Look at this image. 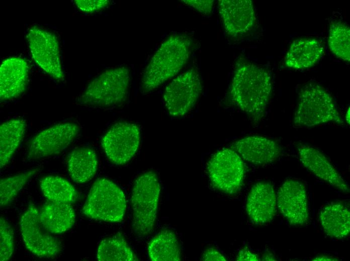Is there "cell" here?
I'll use <instances>...</instances> for the list:
<instances>
[{
	"instance_id": "obj_34",
	"label": "cell",
	"mask_w": 350,
	"mask_h": 261,
	"mask_svg": "<svg viewBox=\"0 0 350 261\" xmlns=\"http://www.w3.org/2000/svg\"><path fill=\"white\" fill-rule=\"evenodd\" d=\"M312 260H338V259L333 256L321 255H317Z\"/></svg>"
},
{
	"instance_id": "obj_31",
	"label": "cell",
	"mask_w": 350,
	"mask_h": 261,
	"mask_svg": "<svg viewBox=\"0 0 350 261\" xmlns=\"http://www.w3.org/2000/svg\"><path fill=\"white\" fill-rule=\"evenodd\" d=\"M181 2L205 15H209L211 14L214 4V1L212 0H185Z\"/></svg>"
},
{
	"instance_id": "obj_4",
	"label": "cell",
	"mask_w": 350,
	"mask_h": 261,
	"mask_svg": "<svg viewBox=\"0 0 350 261\" xmlns=\"http://www.w3.org/2000/svg\"><path fill=\"white\" fill-rule=\"evenodd\" d=\"M294 126L311 127L329 122L342 124L343 120L331 96L320 85L310 83L299 93Z\"/></svg>"
},
{
	"instance_id": "obj_2",
	"label": "cell",
	"mask_w": 350,
	"mask_h": 261,
	"mask_svg": "<svg viewBox=\"0 0 350 261\" xmlns=\"http://www.w3.org/2000/svg\"><path fill=\"white\" fill-rule=\"evenodd\" d=\"M192 45V38L187 34H174L168 36L144 69L142 91L149 93L178 74L190 58Z\"/></svg>"
},
{
	"instance_id": "obj_24",
	"label": "cell",
	"mask_w": 350,
	"mask_h": 261,
	"mask_svg": "<svg viewBox=\"0 0 350 261\" xmlns=\"http://www.w3.org/2000/svg\"><path fill=\"white\" fill-rule=\"evenodd\" d=\"M148 254L153 261H179L181 253L175 233L163 230L157 234L148 244Z\"/></svg>"
},
{
	"instance_id": "obj_11",
	"label": "cell",
	"mask_w": 350,
	"mask_h": 261,
	"mask_svg": "<svg viewBox=\"0 0 350 261\" xmlns=\"http://www.w3.org/2000/svg\"><path fill=\"white\" fill-rule=\"evenodd\" d=\"M140 141L139 128L134 123L118 122L114 124L102 139V146L109 160L123 165L137 152Z\"/></svg>"
},
{
	"instance_id": "obj_32",
	"label": "cell",
	"mask_w": 350,
	"mask_h": 261,
	"mask_svg": "<svg viewBox=\"0 0 350 261\" xmlns=\"http://www.w3.org/2000/svg\"><path fill=\"white\" fill-rule=\"evenodd\" d=\"M202 260L226 261V259L222 254L216 249L208 248L203 253Z\"/></svg>"
},
{
	"instance_id": "obj_17",
	"label": "cell",
	"mask_w": 350,
	"mask_h": 261,
	"mask_svg": "<svg viewBox=\"0 0 350 261\" xmlns=\"http://www.w3.org/2000/svg\"><path fill=\"white\" fill-rule=\"evenodd\" d=\"M277 196L273 186L259 182L251 188L247 198L246 211L250 219L255 224L270 222L277 211Z\"/></svg>"
},
{
	"instance_id": "obj_30",
	"label": "cell",
	"mask_w": 350,
	"mask_h": 261,
	"mask_svg": "<svg viewBox=\"0 0 350 261\" xmlns=\"http://www.w3.org/2000/svg\"><path fill=\"white\" fill-rule=\"evenodd\" d=\"M74 2L78 10L85 13L99 12L105 9L110 4V1L108 0H75Z\"/></svg>"
},
{
	"instance_id": "obj_26",
	"label": "cell",
	"mask_w": 350,
	"mask_h": 261,
	"mask_svg": "<svg viewBox=\"0 0 350 261\" xmlns=\"http://www.w3.org/2000/svg\"><path fill=\"white\" fill-rule=\"evenodd\" d=\"M97 258L100 261L137 260L127 241L120 235H116L102 240L98 248Z\"/></svg>"
},
{
	"instance_id": "obj_23",
	"label": "cell",
	"mask_w": 350,
	"mask_h": 261,
	"mask_svg": "<svg viewBox=\"0 0 350 261\" xmlns=\"http://www.w3.org/2000/svg\"><path fill=\"white\" fill-rule=\"evenodd\" d=\"M26 127L25 120L14 118L3 122L0 126V165L4 167L22 142Z\"/></svg>"
},
{
	"instance_id": "obj_8",
	"label": "cell",
	"mask_w": 350,
	"mask_h": 261,
	"mask_svg": "<svg viewBox=\"0 0 350 261\" xmlns=\"http://www.w3.org/2000/svg\"><path fill=\"white\" fill-rule=\"evenodd\" d=\"M26 39L35 63L57 81L64 79L59 43L54 34L36 26L28 31Z\"/></svg>"
},
{
	"instance_id": "obj_20",
	"label": "cell",
	"mask_w": 350,
	"mask_h": 261,
	"mask_svg": "<svg viewBox=\"0 0 350 261\" xmlns=\"http://www.w3.org/2000/svg\"><path fill=\"white\" fill-rule=\"evenodd\" d=\"M323 51L322 44L316 39H297L290 45L285 63L288 67L295 69L310 68L319 60Z\"/></svg>"
},
{
	"instance_id": "obj_5",
	"label": "cell",
	"mask_w": 350,
	"mask_h": 261,
	"mask_svg": "<svg viewBox=\"0 0 350 261\" xmlns=\"http://www.w3.org/2000/svg\"><path fill=\"white\" fill-rule=\"evenodd\" d=\"M160 187L157 175L146 172L135 181L132 193V227L139 236L153 230L156 218Z\"/></svg>"
},
{
	"instance_id": "obj_7",
	"label": "cell",
	"mask_w": 350,
	"mask_h": 261,
	"mask_svg": "<svg viewBox=\"0 0 350 261\" xmlns=\"http://www.w3.org/2000/svg\"><path fill=\"white\" fill-rule=\"evenodd\" d=\"M202 90L201 76L192 67L173 79L166 87L163 101L169 114L180 117L189 113L195 105Z\"/></svg>"
},
{
	"instance_id": "obj_13",
	"label": "cell",
	"mask_w": 350,
	"mask_h": 261,
	"mask_svg": "<svg viewBox=\"0 0 350 261\" xmlns=\"http://www.w3.org/2000/svg\"><path fill=\"white\" fill-rule=\"evenodd\" d=\"M277 204L283 216L293 225H303L309 218L306 188L299 181L288 179L278 190Z\"/></svg>"
},
{
	"instance_id": "obj_22",
	"label": "cell",
	"mask_w": 350,
	"mask_h": 261,
	"mask_svg": "<svg viewBox=\"0 0 350 261\" xmlns=\"http://www.w3.org/2000/svg\"><path fill=\"white\" fill-rule=\"evenodd\" d=\"M319 220L324 232L331 237L342 238L349 234V210L341 203L325 206L320 212Z\"/></svg>"
},
{
	"instance_id": "obj_25",
	"label": "cell",
	"mask_w": 350,
	"mask_h": 261,
	"mask_svg": "<svg viewBox=\"0 0 350 261\" xmlns=\"http://www.w3.org/2000/svg\"><path fill=\"white\" fill-rule=\"evenodd\" d=\"M40 185L44 196L49 201L71 204L77 198V192L72 185L61 177L45 176L40 180Z\"/></svg>"
},
{
	"instance_id": "obj_28",
	"label": "cell",
	"mask_w": 350,
	"mask_h": 261,
	"mask_svg": "<svg viewBox=\"0 0 350 261\" xmlns=\"http://www.w3.org/2000/svg\"><path fill=\"white\" fill-rule=\"evenodd\" d=\"M40 170L35 168L0 181V204L3 207L11 203L25 185Z\"/></svg>"
},
{
	"instance_id": "obj_14",
	"label": "cell",
	"mask_w": 350,
	"mask_h": 261,
	"mask_svg": "<svg viewBox=\"0 0 350 261\" xmlns=\"http://www.w3.org/2000/svg\"><path fill=\"white\" fill-rule=\"evenodd\" d=\"M218 11L224 30L231 37L247 33L255 25L256 18L250 0H220Z\"/></svg>"
},
{
	"instance_id": "obj_9",
	"label": "cell",
	"mask_w": 350,
	"mask_h": 261,
	"mask_svg": "<svg viewBox=\"0 0 350 261\" xmlns=\"http://www.w3.org/2000/svg\"><path fill=\"white\" fill-rule=\"evenodd\" d=\"M207 170L213 185L222 192L235 193L242 185L243 163L232 149L225 148L216 153L208 163Z\"/></svg>"
},
{
	"instance_id": "obj_12",
	"label": "cell",
	"mask_w": 350,
	"mask_h": 261,
	"mask_svg": "<svg viewBox=\"0 0 350 261\" xmlns=\"http://www.w3.org/2000/svg\"><path fill=\"white\" fill-rule=\"evenodd\" d=\"M78 125L74 122L60 123L37 134L28 146V158L37 160L60 153L77 136Z\"/></svg>"
},
{
	"instance_id": "obj_1",
	"label": "cell",
	"mask_w": 350,
	"mask_h": 261,
	"mask_svg": "<svg viewBox=\"0 0 350 261\" xmlns=\"http://www.w3.org/2000/svg\"><path fill=\"white\" fill-rule=\"evenodd\" d=\"M272 89L271 77L265 68L242 58L237 61L230 95L235 104L255 123L265 114Z\"/></svg>"
},
{
	"instance_id": "obj_21",
	"label": "cell",
	"mask_w": 350,
	"mask_h": 261,
	"mask_svg": "<svg viewBox=\"0 0 350 261\" xmlns=\"http://www.w3.org/2000/svg\"><path fill=\"white\" fill-rule=\"evenodd\" d=\"M67 165L69 176L74 182L85 183L94 177L97 171V154L90 147L77 148L68 154Z\"/></svg>"
},
{
	"instance_id": "obj_27",
	"label": "cell",
	"mask_w": 350,
	"mask_h": 261,
	"mask_svg": "<svg viewBox=\"0 0 350 261\" xmlns=\"http://www.w3.org/2000/svg\"><path fill=\"white\" fill-rule=\"evenodd\" d=\"M328 43L330 50L336 57L350 61V29L344 23L332 24L329 28Z\"/></svg>"
},
{
	"instance_id": "obj_18",
	"label": "cell",
	"mask_w": 350,
	"mask_h": 261,
	"mask_svg": "<svg viewBox=\"0 0 350 261\" xmlns=\"http://www.w3.org/2000/svg\"><path fill=\"white\" fill-rule=\"evenodd\" d=\"M298 151L302 165L313 174L343 192H349L345 181L320 151L303 145L298 147Z\"/></svg>"
},
{
	"instance_id": "obj_3",
	"label": "cell",
	"mask_w": 350,
	"mask_h": 261,
	"mask_svg": "<svg viewBox=\"0 0 350 261\" xmlns=\"http://www.w3.org/2000/svg\"><path fill=\"white\" fill-rule=\"evenodd\" d=\"M130 82L127 67L106 70L89 83L78 101L81 105L96 107L119 106L127 99Z\"/></svg>"
},
{
	"instance_id": "obj_6",
	"label": "cell",
	"mask_w": 350,
	"mask_h": 261,
	"mask_svg": "<svg viewBox=\"0 0 350 261\" xmlns=\"http://www.w3.org/2000/svg\"><path fill=\"white\" fill-rule=\"evenodd\" d=\"M126 209V198L122 190L112 181L102 178L92 186L82 212L92 219L120 222Z\"/></svg>"
},
{
	"instance_id": "obj_10",
	"label": "cell",
	"mask_w": 350,
	"mask_h": 261,
	"mask_svg": "<svg viewBox=\"0 0 350 261\" xmlns=\"http://www.w3.org/2000/svg\"><path fill=\"white\" fill-rule=\"evenodd\" d=\"M20 227L25 247L33 254L41 257H52L61 251V243L43 227L39 211L34 205H30L23 214Z\"/></svg>"
},
{
	"instance_id": "obj_35",
	"label": "cell",
	"mask_w": 350,
	"mask_h": 261,
	"mask_svg": "<svg viewBox=\"0 0 350 261\" xmlns=\"http://www.w3.org/2000/svg\"><path fill=\"white\" fill-rule=\"evenodd\" d=\"M263 260H275V257L273 255L267 254L266 255H265Z\"/></svg>"
},
{
	"instance_id": "obj_16",
	"label": "cell",
	"mask_w": 350,
	"mask_h": 261,
	"mask_svg": "<svg viewBox=\"0 0 350 261\" xmlns=\"http://www.w3.org/2000/svg\"><path fill=\"white\" fill-rule=\"evenodd\" d=\"M29 67L23 58L11 57L0 67V99L10 100L20 96L25 91L28 81Z\"/></svg>"
},
{
	"instance_id": "obj_19",
	"label": "cell",
	"mask_w": 350,
	"mask_h": 261,
	"mask_svg": "<svg viewBox=\"0 0 350 261\" xmlns=\"http://www.w3.org/2000/svg\"><path fill=\"white\" fill-rule=\"evenodd\" d=\"M39 215L43 227L53 234L68 230L75 220V211L70 203L50 201L43 205Z\"/></svg>"
},
{
	"instance_id": "obj_15",
	"label": "cell",
	"mask_w": 350,
	"mask_h": 261,
	"mask_svg": "<svg viewBox=\"0 0 350 261\" xmlns=\"http://www.w3.org/2000/svg\"><path fill=\"white\" fill-rule=\"evenodd\" d=\"M245 161L262 165L271 163L282 155V149L274 140L259 136H251L234 142L231 147Z\"/></svg>"
},
{
	"instance_id": "obj_29",
	"label": "cell",
	"mask_w": 350,
	"mask_h": 261,
	"mask_svg": "<svg viewBox=\"0 0 350 261\" xmlns=\"http://www.w3.org/2000/svg\"><path fill=\"white\" fill-rule=\"evenodd\" d=\"M13 229L3 217L0 219V260H9L14 250V239Z\"/></svg>"
},
{
	"instance_id": "obj_33",
	"label": "cell",
	"mask_w": 350,
	"mask_h": 261,
	"mask_svg": "<svg viewBox=\"0 0 350 261\" xmlns=\"http://www.w3.org/2000/svg\"><path fill=\"white\" fill-rule=\"evenodd\" d=\"M237 260H253L257 261L259 260V258L258 256L250 251L247 248H243L240 250L236 256Z\"/></svg>"
},
{
	"instance_id": "obj_36",
	"label": "cell",
	"mask_w": 350,
	"mask_h": 261,
	"mask_svg": "<svg viewBox=\"0 0 350 261\" xmlns=\"http://www.w3.org/2000/svg\"><path fill=\"white\" fill-rule=\"evenodd\" d=\"M345 118L346 122L349 124V107H348V109L347 110Z\"/></svg>"
}]
</instances>
